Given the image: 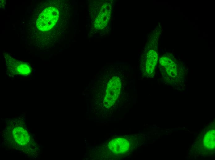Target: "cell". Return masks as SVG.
<instances>
[{
    "instance_id": "cell-1",
    "label": "cell",
    "mask_w": 215,
    "mask_h": 160,
    "mask_svg": "<svg viewBox=\"0 0 215 160\" xmlns=\"http://www.w3.org/2000/svg\"><path fill=\"white\" fill-rule=\"evenodd\" d=\"M59 17L57 9L54 7L47 8L40 14L36 22L37 27L41 31L49 30L55 25Z\"/></svg>"
},
{
    "instance_id": "cell-2",
    "label": "cell",
    "mask_w": 215,
    "mask_h": 160,
    "mask_svg": "<svg viewBox=\"0 0 215 160\" xmlns=\"http://www.w3.org/2000/svg\"><path fill=\"white\" fill-rule=\"evenodd\" d=\"M121 87L120 80L116 76L108 82L105 92L104 104L107 108L111 107L117 98Z\"/></svg>"
},
{
    "instance_id": "cell-3",
    "label": "cell",
    "mask_w": 215,
    "mask_h": 160,
    "mask_svg": "<svg viewBox=\"0 0 215 160\" xmlns=\"http://www.w3.org/2000/svg\"><path fill=\"white\" fill-rule=\"evenodd\" d=\"M13 62L14 63V67L12 70H14L13 73L25 76L28 75L30 73L31 68L28 64L17 61Z\"/></svg>"
},
{
    "instance_id": "cell-4",
    "label": "cell",
    "mask_w": 215,
    "mask_h": 160,
    "mask_svg": "<svg viewBox=\"0 0 215 160\" xmlns=\"http://www.w3.org/2000/svg\"><path fill=\"white\" fill-rule=\"evenodd\" d=\"M204 144L207 149H213L215 148V130L208 131L204 138Z\"/></svg>"
},
{
    "instance_id": "cell-5",
    "label": "cell",
    "mask_w": 215,
    "mask_h": 160,
    "mask_svg": "<svg viewBox=\"0 0 215 160\" xmlns=\"http://www.w3.org/2000/svg\"><path fill=\"white\" fill-rule=\"evenodd\" d=\"M147 60L146 70L148 73H152L156 63L157 55L154 51H150L148 54Z\"/></svg>"
},
{
    "instance_id": "cell-6",
    "label": "cell",
    "mask_w": 215,
    "mask_h": 160,
    "mask_svg": "<svg viewBox=\"0 0 215 160\" xmlns=\"http://www.w3.org/2000/svg\"><path fill=\"white\" fill-rule=\"evenodd\" d=\"M123 140L118 138L111 141L109 144V147L114 153H118L123 152Z\"/></svg>"
}]
</instances>
